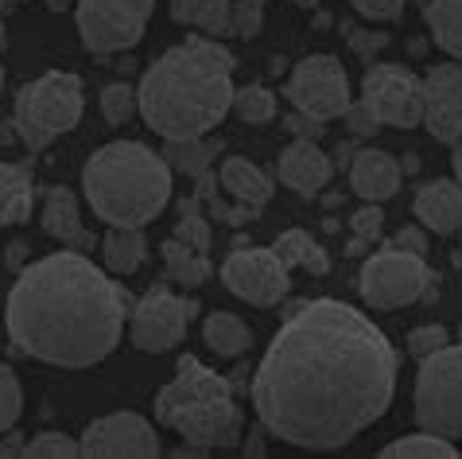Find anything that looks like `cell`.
<instances>
[{
  "instance_id": "6da1fadb",
  "label": "cell",
  "mask_w": 462,
  "mask_h": 459,
  "mask_svg": "<svg viewBox=\"0 0 462 459\" xmlns=\"http://www.w3.org/2000/svg\"><path fill=\"white\" fill-rule=\"evenodd\" d=\"M396 393V351L384 331L342 300L288 315L253 378V409L268 436L335 452L384 417Z\"/></svg>"
},
{
  "instance_id": "7a4b0ae2",
  "label": "cell",
  "mask_w": 462,
  "mask_h": 459,
  "mask_svg": "<svg viewBox=\"0 0 462 459\" xmlns=\"http://www.w3.org/2000/svg\"><path fill=\"white\" fill-rule=\"evenodd\" d=\"M128 308L133 304L125 288L113 285L86 253L59 249L20 269L5 323L23 354L47 366L86 370L117 351Z\"/></svg>"
},
{
  "instance_id": "3957f363",
  "label": "cell",
  "mask_w": 462,
  "mask_h": 459,
  "mask_svg": "<svg viewBox=\"0 0 462 459\" xmlns=\"http://www.w3.org/2000/svg\"><path fill=\"white\" fill-rule=\"evenodd\" d=\"M234 106V55L222 40L199 35L152 62L136 90V113L163 140L214 133Z\"/></svg>"
},
{
  "instance_id": "277c9868",
  "label": "cell",
  "mask_w": 462,
  "mask_h": 459,
  "mask_svg": "<svg viewBox=\"0 0 462 459\" xmlns=\"http://www.w3.org/2000/svg\"><path fill=\"white\" fill-rule=\"evenodd\" d=\"M82 191L101 222L148 226L171 202V164L140 140H113L86 160Z\"/></svg>"
},
{
  "instance_id": "5b68a950",
  "label": "cell",
  "mask_w": 462,
  "mask_h": 459,
  "mask_svg": "<svg viewBox=\"0 0 462 459\" xmlns=\"http://www.w3.org/2000/svg\"><path fill=\"white\" fill-rule=\"evenodd\" d=\"M156 420L179 432L195 452L234 448L241 440V409L234 401V386L190 354L179 359L171 386L160 389Z\"/></svg>"
},
{
  "instance_id": "8992f818",
  "label": "cell",
  "mask_w": 462,
  "mask_h": 459,
  "mask_svg": "<svg viewBox=\"0 0 462 459\" xmlns=\"http://www.w3.org/2000/svg\"><path fill=\"white\" fill-rule=\"evenodd\" d=\"M82 109H86V94H82V79H79V74L47 70L43 79L28 82L16 94L12 129H16L23 148L40 152L55 136L70 133L74 125L82 121Z\"/></svg>"
},
{
  "instance_id": "52a82bcc",
  "label": "cell",
  "mask_w": 462,
  "mask_h": 459,
  "mask_svg": "<svg viewBox=\"0 0 462 459\" xmlns=\"http://www.w3.org/2000/svg\"><path fill=\"white\" fill-rule=\"evenodd\" d=\"M416 425L447 440H462V342L458 347L447 342L428 359H420Z\"/></svg>"
},
{
  "instance_id": "ba28073f",
  "label": "cell",
  "mask_w": 462,
  "mask_h": 459,
  "mask_svg": "<svg viewBox=\"0 0 462 459\" xmlns=\"http://www.w3.org/2000/svg\"><path fill=\"white\" fill-rule=\"evenodd\" d=\"M431 285V269L420 253L408 249H381L362 265V296L365 304H374L377 312H396L416 304L420 296H428Z\"/></svg>"
},
{
  "instance_id": "9c48e42d",
  "label": "cell",
  "mask_w": 462,
  "mask_h": 459,
  "mask_svg": "<svg viewBox=\"0 0 462 459\" xmlns=\"http://www.w3.org/2000/svg\"><path fill=\"white\" fill-rule=\"evenodd\" d=\"M156 0H79V35L94 55H117L140 43Z\"/></svg>"
},
{
  "instance_id": "30bf717a",
  "label": "cell",
  "mask_w": 462,
  "mask_h": 459,
  "mask_svg": "<svg viewBox=\"0 0 462 459\" xmlns=\"http://www.w3.org/2000/svg\"><path fill=\"white\" fill-rule=\"evenodd\" d=\"M288 101L303 117H311L319 125L342 117L350 109V79L346 67L335 55H307L303 62H295L291 79H288Z\"/></svg>"
},
{
  "instance_id": "8fae6325",
  "label": "cell",
  "mask_w": 462,
  "mask_h": 459,
  "mask_svg": "<svg viewBox=\"0 0 462 459\" xmlns=\"http://www.w3.org/2000/svg\"><path fill=\"white\" fill-rule=\"evenodd\" d=\"M362 101L389 129H416L423 125V79L401 62H369Z\"/></svg>"
},
{
  "instance_id": "7c38bea8",
  "label": "cell",
  "mask_w": 462,
  "mask_h": 459,
  "mask_svg": "<svg viewBox=\"0 0 462 459\" xmlns=\"http://www.w3.org/2000/svg\"><path fill=\"white\" fill-rule=\"evenodd\" d=\"M222 285L253 308H276L288 296L291 280L273 249H234L222 265Z\"/></svg>"
},
{
  "instance_id": "4fadbf2b",
  "label": "cell",
  "mask_w": 462,
  "mask_h": 459,
  "mask_svg": "<svg viewBox=\"0 0 462 459\" xmlns=\"http://www.w3.org/2000/svg\"><path fill=\"white\" fill-rule=\"evenodd\" d=\"M187 300H179L168 288H148L144 296L133 304V320H128V339L136 351L163 354L183 342L187 335Z\"/></svg>"
},
{
  "instance_id": "5bb4252c",
  "label": "cell",
  "mask_w": 462,
  "mask_h": 459,
  "mask_svg": "<svg viewBox=\"0 0 462 459\" xmlns=\"http://www.w3.org/2000/svg\"><path fill=\"white\" fill-rule=\"evenodd\" d=\"M82 455H160V432L140 413L97 417L82 432Z\"/></svg>"
},
{
  "instance_id": "9a60e30c",
  "label": "cell",
  "mask_w": 462,
  "mask_h": 459,
  "mask_svg": "<svg viewBox=\"0 0 462 459\" xmlns=\"http://www.w3.org/2000/svg\"><path fill=\"white\" fill-rule=\"evenodd\" d=\"M423 125L435 140L455 145L462 136V62H439L423 79Z\"/></svg>"
},
{
  "instance_id": "2e32d148",
  "label": "cell",
  "mask_w": 462,
  "mask_h": 459,
  "mask_svg": "<svg viewBox=\"0 0 462 459\" xmlns=\"http://www.w3.org/2000/svg\"><path fill=\"white\" fill-rule=\"evenodd\" d=\"M330 172H335V164H330L323 148L311 145V136H295L276 160L280 183L300 191V195H319L330 183Z\"/></svg>"
},
{
  "instance_id": "e0dca14e",
  "label": "cell",
  "mask_w": 462,
  "mask_h": 459,
  "mask_svg": "<svg viewBox=\"0 0 462 459\" xmlns=\"http://www.w3.org/2000/svg\"><path fill=\"white\" fill-rule=\"evenodd\" d=\"M350 187L365 202H384L401 191V164L381 148H362L350 160Z\"/></svg>"
},
{
  "instance_id": "ac0fdd59",
  "label": "cell",
  "mask_w": 462,
  "mask_h": 459,
  "mask_svg": "<svg viewBox=\"0 0 462 459\" xmlns=\"http://www.w3.org/2000/svg\"><path fill=\"white\" fill-rule=\"evenodd\" d=\"M43 230L51 238H59L67 249H79V253L94 249V234L82 226L79 199L67 187H51L43 195Z\"/></svg>"
},
{
  "instance_id": "d6986e66",
  "label": "cell",
  "mask_w": 462,
  "mask_h": 459,
  "mask_svg": "<svg viewBox=\"0 0 462 459\" xmlns=\"http://www.w3.org/2000/svg\"><path fill=\"white\" fill-rule=\"evenodd\" d=\"M416 214L420 222L435 230V234H451L462 222V187L451 180H435V183H423L420 195H416Z\"/></svg>"
},
{
  "instance_id": "ffe728a7",
  "label": "cell",
  "mask_w": 462,
  "mask_h": 459,
  "mask_svg": "<svg viewBox=\"0 0 462 459\" xmlns=\"http://www.w3.org/2000/svg\"><path fill=\"white\" fill-rule=\"evenodd\" d=\"M171 20L210 40L234 35V0H171Z\"/></svg>"
},
{
  "instance_id": "44dd1931",
  "label": "cell",
  "mask_w": 462,
  "mask_h": 459,
  "mask_svg": "<svg viewBox=\"0 0 462 459\" xmlns=\"http://www.w3.org/2000/svg\"><path fill=\"white\" fill-rule=\"evenodd\" d=\"M217 180H222V187L234 195L237 202H245L249 211L261 214V207L268 199H273V175H264L261 168H256L253 160L245 156H229L222 164V172H217Z\"/></svg>"
},
{
  "instance_id": "7402d4cb",
  "label": "cell",
  "mask_w": 462,
  "mask_h": 459,
  "mask_svg": "<svg viewBox=\"0 0 462 459\" xmlns=\"http://www.w3.org/2000/svg\"><path fill=\"white\" fill-rule=\"evenodd\" d=\"M32 168L28 164H0V226H20L32 219Z\"/></svg>"
},
{
  "instance_id": "603a6c76",
  "label": "cell",
  "mask_w": 462,
  "mask_h": 459,
  "mask_svg": "<svg viewBox=\"0 0 462 459\" xmlns=\"http://www.w3.org/2000/svg\"><path fill=\"white\" fill-rule=\"evenodd\" d=\"M144 258H148V241L140 234V226H113L106 241H101V261L117 276L136 273L144 265Z\"/></svg>"
},
{
  "instance_id": "cb8c5ba5",
  "label": "cell",
  "mask_w": 462,
  "mask_h": 459,
  "mask_svg": "<svg viewBox=\"0 0 462 459\" xmlns=\"http://www.w3.org/2000/svg\"><path fill=\"white\" fill-rule=\"evenodd\" d=\"M202 339H207V347L214 354H222V359H237V354H245L249 342H253L245 320L234 312H210L207 323H202Z\"/></svg>"
},
{
  "instance_id": "d4e9b609",
  "label": "cell",
  "mask_w": 462,
  "mask_h": 459,
  "mask_svg": "<svg viewBox=\"0 0 462 459\" xmlns=\"http://www.w3.org/2000/svg\"><path fill=\"white\" fill-rule=\"evenodd\" d=\"M226 145L222 140H210V136H190V140H168V148H163V160L171 164V172H183L190 180H199V175L210 172V164L217 160V152Z\"/></svg>"
},
{
  "instance_id": "484cf974",
  "label": "cell",
  "mask_w": 462,
  "mask_h": 459,
  "mask_svg": "<svg viewBox=\"0 0 462 459\" xmlns=\"http://www.w3.org/2000/svg\"><path fill=\"white\" fill-rule=\"evenodd\" d=\"M423 20H428L431 40L462 62V0H431L423 8Z\"/></svg>"
},
{
  "instance_id": "4316f807",
  "label": "cell",
  "mask_w": 462,
  "mask_h": 459,
  "mask_svg": "<svg viewBox=\"0 0 462 459\" xmlns=\"http://www.w3.org/2000/svg\"><path fill=\"white\" fill-rule=\"evenodd\" d=\"M273 253L280 258V265H284V269H295V265H303V269L315 273V276H323V273L330 269V258L315 246L311 234H303V230H284V234L273 241Z\"/></svg>"
},
{
  "instance_id": "83f0119b",
  "label": "cell",
  "mask_w": 462,
  "mask_h": 459,
  "mask_svg": "<svg viewBox=\"0 0 462 459\" xmlns=\"http://www.w3.org/2000/svg\"><path fill=\"white\" fill-rule=\"evenodd\" d=\"M163 261H168V273L175 285H183V288H199L202 280H210L214 273V265L207 253H199V249H190L187 241H179L171 238L168 246H163Z\"/></svg>"
},
{
  "instance_id": "f1b7e54d",
  "label": "cell",
  "mask_w": 462,
  "mask_h": 459,
  "mask_svg": "<svg viewBox=\"0 0 462 459\" xmlns=\"http://www.w3.org/2000/svg\"><path fill=\"white\" fill-rule=\"evenodd\" d=\"M455 455H458L455 440L439 436V432H428V428H420L416 436H401L381 448V459H455Z\"/></svg>"
},
{
  "instance_id": "f546056e",
  "label": "cell",
  "mask_w": 462,
  "mask_h": 459,
  "mask_svg": "<svg viewBox=\"0 0 462 459\" xmlns=\"http://www.w3.org/2000/svg\"><path fill=\"white\" fill-rule=\"evenodd\" d=\"M229 109L249 125H264L276 117V98L268 86H241V90H234V106Z\"/></svg>"
},
{
  "instance_id": "4dcf8cb0",
  "label": "cell",
  "mask_w": 462,
  "mask_h": 459,
  "mask_svg": "<svg viewBox=\"0 0 462 459\" xmlns=\"http://www.w3.org/2000/svg\"><path fill=\"white\" fill-rule=\"evenodd\" d=\"M199 207H202V199H187V202H183V219H179V226H175V238L187 241L190 249L207 253V249H210V222L202 219Z\"/></svg>"
},
{
  "instance_id": "1f68e13d",
  "label": "cell",
  "mask_w": 462,
  "mask_h": 459,
  "mask_svg": "<svg viewBox=\"0 0 462 459\" xmlns=\"http://www.w3.org/2000/svg\"><path fill=\"white\" fill-rule=\"evenodd\" d=\"M23 413V389H20V378L0 362V436L8 428H16V420Z\"/></svg>"
},
{
  "instance_id": "d6a6232c",
  "label": "cell",
  "mask_w": 462,
  "mask_h": 459,
  "mask_svg": "<svg viewBox=\"0 0 462 459\" xmlns=\"http://www.w3.org/2000/svg\"><path fill=\"white\" fill-rule=\"evenodd\" d=\"M101 113H106V121L109 125H125V121H133V113H136V90L128 82H113L101 90Z\"/></svg>"
},
{
  "instance_id": "836d02e7",
  "label": "cell",
  "mask_w": 462,
  "mask_h": 459,
  "mask_svg": "<svg viewBox=\"0 0 462 459\" xmlns=\"http://www.w3.org/2000/svg\"><path fill=\"white\" fill-rule=\"evenodd\" d=\"M23 455H62V459H74V455H82V444L67 436V432H40V436H32L28 440V448H23Z\"/></svg>"
},
{
  "instance_id": "e575fe53",
  "label": "cell",
  "mask_w": 462,
  "mask_h": 459,
  "mask_svg": "<svg viewBox=\"0 0 462 459\" xmlns=\"http://www.w3.org/2000/svg\"><path fill=\"white\" fill-rule=\"evenodd\" d=\"M264 23V0H234V35L256 40Z\"/></svg>"
},
{
  "instance_id": "d590c367",
  "label": "cell",
  "mask_w": 462,
  "mask_h": 459,
  "mask_svg": "<svg viewBox=\"0 0 462 459\" xmlns=\"http://www.w3.org/2000/svg\"><path fill=\"white\" fill-rule=\"evenodd\" d=\"M447 342H451V335H447L439 323L416 327L412 335H408V354H412V359H428V354H435L439 347H447Z\"/></svg>"
},
{
  "instance_id": "8d00e7d4",
  "label": "cell",
  "mask_w": 462,
  "mask_h": 459,
  "mask_svg": "<svg viewBox=\"0 0 462 459\" xmlns=\"http://www.w3.org/2000/svg\"><path fill=\"white\" fill-rule=\"evenodd\" d=\"M350 226H354V238L357 241H377L381 230H384V211L377 207V202H369V207H362V211L354 214Z\"/></svg>"
},
{
  "instance_id": "74e56055",
  "label": "cell",
  "mask_w": 462,
  "mask_h": 459,
  "mask_svg": "<svg viewBox=\"0 0 462 459\" xmlns=\"http://www.w3.org/2000/svg\"><path fill=\"white\" fill-rule=\"evenodd\" d=\"M342 121H346V129H350L354 136H374L381 129V121L369 113L365 101H350V109L342 113Z\"/></svg>"
},
{
  "instance_id": "f35d334b",
  "label": "cell",
  "mask_w": 462,
  "mask_h": 459,
  "mask_svg": "<svg viewBox=\"0 0 462 459\" xmlns=\"http://www.w3.org/2000/svg\"><path fill=\"white\" fill-rule=\"evenodd\" d=\"M384 47H389V32H350V51L362 62H374V55Z\"/></svg>"
},
{
  "instance_id": "ab89813d",
  "label": "cell",
  "mask_w": 462,
  "mask_h": 459,
  "mask_svg": "<svg viewBox=\"0 0 462 459\" xmlns=\"http://www.w3.org/2000/svg\"><path fill=\"white\" fill-rule=\"evenodd\" d=\"M350 5L362 12L365 20H396L408 0H350Z\"/></svg>"
},
{
  "instance_id": "60d3db41",
  "label": "cell",
  "mask_w": 462,
  "mask_h": 459,
  "mask_svg": "<svg viewBox=\"0 0 462 459\" xmlns=\"http://www.w3.org/2000/svg\"><path fill=\"white\" fill-rule=\"evenodd\" d=\"M393 246L396 249H408V253H428V238H423V230L420 226H401L396 230V238H393Z\"/></svg>"
},
{
  "instance_id": "b9f144b4",
  "label": "cell",
  "mask_w": 462,
  "mask_h": 459,
  "mask_svg": "<svg viewBox=\"0 0 462 459\" xmlns=\"http://www.w3.org/2000/svg\"><path fill=\"white\" fill-rule=\"evenodd\" d=\"M288 125H291V129H295V133H300V136H315L319 129H323V125H319V121H311V117H303V113H295V117H288Z\"/></svg>"
},
{
  "instance_id": "7bdbcfd3",
  "label": "cell",
  "mask_w": 462,
  "mask_h": 459,
  "mask_svg": "<svg viewBox=\"0 0 462 459\" xmlns=\"http://www.w3.org/2000/svg\"><path fill=\"white\" fill-rule=\"evenodd\" d=\"M23 448H28V444H23L20 436H16V432H5V440H0V455H23Z\"/></svg>"
},
{
  "instance_id": "ee69618b",
  "label": "cell",
  "mask_w": 462,
  "mask_h": 459,
  "mask_svg": "<svg viewBox=\"0 0 462 459\" xmlns=\"http://www.w3.org/2000/svg\"><path fill=\"white\" fill-rule=\"evenodd\" d=\"M23 253H28L23 246H12L8 249V265H12V269H23Z\"/></svg>"
},
{
  "instance_id": "f6af8a7d",
  "label": "cell",
  "mask_w": 462,
  "mask_h": 459,
  "mask_svg": "<svg viewBox=\"0 0 462 459\" xmlns=\"http://www.w3.org/2000/svg\"><path fill=\"white\" fill-rule=\"evenodd\" d=\"M451 164H455V175H458V187H462V136L455 140V156H451Z\"/></svg>"
},
{
  "instance_id": "bcb514c9",
  "label": "cell",
  "mask_w": 462,
  "mask_h": 459,
  "mask_svg": "<svg viewBox=\"0 0 462 459\" xmlns=\"http://www.w3.org/2000/svg\"><path fill=\"white\" fill-rule=\"evenodd\" d=\"M354 160V145H338V164H350Z\"/></svg>"
},
{
  "instance_id": "7dc6e473",
  "label": "cell",
  "mask_w": 462,
  "mask_h": 459,
  "mask_svg": "<svg viewBox=\"0 0 462 459\" xmlns=\"http://www.w3.org/2000/svg\"><path fill=\"white\" fill-rule=\"evenodd\" d=\"M47 5H51V8H55V12H62V8H70V5H79V0H47Z\"/></svg>"
},
{
  "instance_id": "c3c4849f",
  "label": "cell",
  "mask_w": 462,
  "mask_h": 459,
  "mask_svg": "<svg viewBox=\"0 0 462 459\" xmlns=\"http://www.w3.org/2000/svg\"><path fill=\"white\" fill-rule=\"evenodd\" d=\"M5 43H8V32H5V16H0V51H5Z\"/></svg>"
},
{
  "instance_id": "681fc988",
  "label": "cell",
  "mask_w": 462,
  "mask_h": 459,
  "mask_svg": "<svg viewBox=\"0 0 462 459\" xmlns=\"http://www.w3.org/2000/svg\"><path fill=\"white\" fill-rule=\"evenodd\" d=\"M291 5H300V8H315L319 0H291Z\"/></svg>"
},
{
  "instance_id": "f907efd6",
  "label": "cell",
  "mask_w": 462,
  "mask_h": 459,
  "mask_svg": "<svg viewBox=\"0 0 462 459\" xmlns=\"http://www.w3.org/2000/svg\"><path fill=\"white\" fill-rule=\"evenodd\" d=\"M8 8H16V5H12V0H0V16H5Z\"/></svg>"
},
{
  "instance_id": "816d5d0a",
  "label": "cell",
  "mask_w": 462,
  "mask_h": 459,
  "mask_svg": "<svg viewBox=\"0 0 462 459\" xmlns=\"http://www.w3.org/2000/svg\"><path fill=\"white\" fill-rule=\"evenodd\" d=\"M0 94H5V67H0Z\"/></svg>"
},
{
  "instance_id": "f5cc1de1",
  "label": "cell",
  "mask_w": 462,
  "mask_h": 459,
  "mask_svg": "<svg viewBox=\"0 0 462 459\" xmlns=\"http://www.w3.org/2000/svg\"><path fill=\"white\" fill-rule=\"evenodd\" d=\"M458 241H462V222H458ZM458 261H462V249H458Z\"/></svg>"
},
{
  "instance_id": "db71d44e",
  "label": "cell",
  "mask_w": 462,
  "mask_h": 459,
  "mask_svg": "<svg viewBox=\"0 0 462 459\" xmlns=\"http://www.w3.org/2000/svg\"><path fill=\"white\" fill-rule=\"evenodd\" d=\"M12 5H28V0H12Z\"/></svg>"
},
{
  "instance_id": "11a10c76",
  "label": "cell",
  "mask_w": 462,
  "mask_h": 459,
  "mask_svg": "<svg viewBox=\"0 0 462 459\" xmlns=\"http://www.w3.org/2000/svg\"><path fill=\"white\" fill-rule=\"evenodd\" d=\"M458 335H462V327H458Z\"/></svg>"
}]
</instances>
